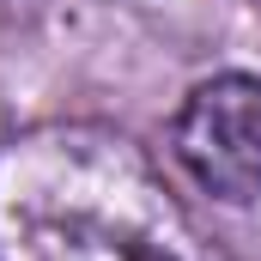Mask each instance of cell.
I'll list each match as a JSON object with an SVG mask.
<instances>
[{
    "label": "cell",
    "mask_w": 261,
    "mask_h": 261,
    "mask_svg": "<svg viewBox=\"0 0 261 261\" xmlns=\"http://www.w3.org/2000/svg\"><path fill=\"white\" fill-rule=\"evenodd\" d=\"M176 164L195 176L213 200H243L261 195V79L249 73H219L200 79L176 110Z\"/></svg>",
    "instance_id": "obj_2"
},
{
    "label": "cell",
    "mask_w": 261,
    "mask_h": 261,
    "mask_svg": "<svg viewBox=\"0 0 261 261\" xmlns=\"http://www.w3.org/2000/svg\"><path fill=\"white\" fill-rule=\"evenodd\" d=\"M6 261H195L182 206L116 128L55 122L0 146Z\"/></svg>",
    "instance_id": "obj_1"
}]
</instances>
